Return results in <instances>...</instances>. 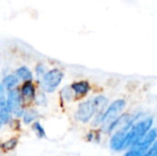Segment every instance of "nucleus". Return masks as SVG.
<instances>
[{
  "label": "nucleus",
  "instance_id": "nucleus-1",
  "mask_svg": "<svg viewBox=\"0 0 157 156\" xmlns=\"http://www.w3.org/2000/svg\"><path fill=\"white\" fill-rule=\"evenodd\" d=\"M152 125H153V119L145 118L144 120H141L140 122L128 128L126 133V148L132 146L134 144L141 141L145 134L152 128Z\"/></svg>",
  "mask_w": 157,
  "mask_h": 156
},
{
  "label": "nucleus",
  "instance_id": "nucleus-2",
  "mask_svg": "<svg viewBox=\"0 0 157 156\" xmlns=\"http://www.w3.org/2000/svg\"><path fill=\"white\" fill-rule=\"evenodd\" d=\"M125 105L126 103L124 100H117L108 107L101 118V127L104 131H110L112 124L120 118L123 109L125 108Z\"/></svg>",
  "mask_w": 157,
  "mask_h": 156
},
{
  "label": "nucleus",
  "instance_id": "nucleus-3",
  "mask_svg": "<svg viewBox=\"0 0 157 156\" xmlns=\"http://www.w3.org/2000/svg\"><path fill=\"white\" fill-rule=\"evenodd\" d=\"M63 72L59 69H52L47 71L44 77L39 81L41 89L46 93H52L57 90V88L60 86L61 81L63 79Z\"/></svg>",
  "mask_w": 157,
  "mask_h": 156
},
{
  "label": "nucleus",
  "instance_id": "nucleus-4",
  "mask_svg": "<svg viewBox=\"0 0 157 156\" xmlns=\"http://www.w3.org/2000/svg\"><path fill=\"white\" fill-rule=\"evenodd\" d=\"M6 102L12 111V115H14L17 118L23 117L25 109H24V97L21 95V89L13 88L11 90H8Z\"/></svg>",
  "mask_w": 157,
  "mask_h": 156
},
{
  "label": "nucleus",
  "instance_id": "nucleus-5",
  "mask_svg": "<svg viewBox=\"0 0 157 156\" xmlns=\"http://www.w3.org/2000/svg\"><path fill=\"white\" fill-rule=\"evenodd\" d=\"M93 116H95V112L92 100L86 101V102L79 104L78 108L76 110V113H75V118L82 123L89 122Z\"/></svg>",
  "mask_w": 157,
  "mask_h": 156
},
{
  "label": "nucleus",
  "instance_id": "nucleus-6",
  "mask_svg": "<svg viewBox=\"0 0 157 156\" xmlns=\"http://www.w3.org/2000/svg\"><path fill=\"white\" fill-rule=\"evenodd\" d=\"M93 102V107H94V112H95V121H94V125H97L98 123H101V118H103L104 111L105 108L107 107L108 104V100L103 95H98L95 98L92 100Z\"/></svg>",
  "mask_w": 157,
  "mask_h": 156
},
{
  "label": "nucleus",
  "instance_id": "nucleus-7",
  "mask_svg": "<svg viewBox=\"0 0 157 156\" xmlns=\"http://www.w3.org/2000/svg\"><path fill=\"white\" fill-rule=\"evenodd\" d=\"M128 129V128H127ZM127 129L117 131V133L110 139V148L114 151H121L126 149V133Z\"/></svg>",
  "mask_w": 157,
  "mask_h": 156
},
{
  "label": "nucleus",
  "instance_id": "nucleus-8",
  "mask_svg": "<svg viewBox=\"0 0 157 156\" xmlns=\"http://www.w3.org/2000/svg\"><path fill=\"white\" fill-rule=\"evenodd\" d=\"M0 119L3 124H8L12 121V111L6 102V98L0 96Z\"/></svg>",
  "mask_w": 157,
  "mask_h": 156
},
{
  "label": "nucleus",
  "instance_id": "nucleus-9",
  "mask_svg": "<svg viewBox=\"0 0 157 156\" xmlns=\"http://www.w3.org/2000/svg\"><path fill=\"white\" fill-rule=\"evenodd\" d=\"M21 92L24 97V101H34L36 93H35V87L32 81H25L24 85L21 86Z\"/></svg>",
  "mask_w": 157,
  "mask_h": 156
},
{
  "label": "nucleus",
  "instance_id": "nucleus-10",
  "mask_svg": "<svg viewBox=\"0 0 157 156\" xmlns=\"http://www.w3.org/2000/svg\"><path fill=\"white\" fill-rule=\"evenodd\" d=\"M71 87H72L75 95L78 97H82L90 91V85L87 81H76Z\"/></svg>",
  "mask_w": 157,
  "mask_h": 156
},
{
  "label": "nucleus",
  "instance_id": "nucleus-11",
  "mask_svg": "<svg viewBox=\"0 0 157 156\" xmlns=\"http://www.w3.org/2000/svg\"><path fill=\"white\" fill-rule=\"evenodd\" d=\"M21 80L18 77L16 76V74H9L2 80V85H3L4 89L6 90H11L13 88H16L18 85V81Z\"/></svg>",
  "mask_w": 157,
  "mask_h": 156
},
{
  "label": "nucleus",
  "instance_id": "nucleus-12",
  "mask_svg": "<svg viewBox=\"0 0 157 156\" xmlns=\"http://www.w3.org/2000/svg\"><path fill=\"white\" fill-rule=\"evenodd\" d=\"M15 74L21 80L25 81H32L33 80V74L30 71V69H28L27 67H21L15 71Z\"/></svg>",
  "mask_w": 157,
  "mask_h": 156
},
{
  "label": "nucleus",
  "instance_id": "nucleus-13",
  "mask_svg": "<svg viewBox=\"0 0 157 156\" xmlns=\"http://www.w3.org/2000/svg\"><path fill=\"white\" fill-rule=\"evenodd\" d=\"M37 118H39V113H37V111L34 110V109H28V110H25L23 117H21L23 122L25 123V124H32V122L36 121Z\"/></svg>",
  "mask_w": 157,
  "mask_h": 156
},
{
  "label": "nucleus",
  "instance_id": "nucleus-14",
  "mask_svg": "<svg viewBox=\"0 0 157 156\" xmlns=\"http://www.w3.org/2000/svg\"><path fill=\"white\" fill-rule=\"evenodd\" d=\"M32 127V131L35 133V135L40 138V139H43V138H46V133H45V129H44L43 125L39 122V121H34L31 125Z\"/></svg>",
  "mask_w": 157,
  "mask_h": 156
},
{
  "label": "nucleus",
  "instance_id": "nucleus-15",
  "mask_svg": "<svg viewBox=\"0 0 157 156\" xmlns=\"http://www.w3.org/2000/svg\"><path fill=\"white\" fill-rule=\"evenodd\" d=\"M61 96H62V98H64V100L68 102V101L72 100L73 96H76V95H75L72 87H64L62 91H61Z\"/></svg>",
  "mask_w": 157,
  "mask_h": 156
},
{
  "label": "nucleus",
  "instance_id": "nucleus-16",
  "mask_svg": "<svg viewBox=\"0 0 157 156\" xmlns=\"http://www.w3.org/2000/svg\"><path fill=\"white\" fill-rule=\"evenodd\" d=\"M46 67H45V64H43L42 62H40L39 64L35 67V75H36V78H37V80H41L42 78L44 77V75L46 74Z\"/></svg>",
  "mask_w": 157,
  "mask_h": 156
},
{
  "label": "nucleus",
  "instance_id": "nucleus-17",
  "mask_svg": "<svg viewBox=\"0 0 157 156\" xmlns=\"http://www.w3.org/2000/svg\"><path fill=\"white\" fill-rule=\"evenodd\" d=\"M16 144H17V138H12V139L4 142L1 146V148L4 149V150H12V149H14L16 146Z\"/></svg>",
  "mask_w": 157,
  "mask_h": 156
},
{
  "label": "nucleus",
  "instance_id": "nucleus-18",
  "mask_svg": "<svg viewBox=\"0 0 157 156\" xmlns=\"http://www.w3.org/2000/svg\"><path fill=\"white\" fill-rule=\"evenodd\" d=\"M147 155L149 156H157V139L154 141V143L151 146V148L149 149Z\"/></svg>",
  "mask_w": 157,
  "mask_h": 156
},
{
  "label": "nucleus",
  "instance_id": "nucleus-19",
  "mask_svg": "<svg viewBox=\"0 0 157 156\" xmlns=\"http://www.w3.org/2000/svg\"><path fill=\"white\" fill-rule=\"evenodd\" d=\"M3 85H1V83H0V95H1V92H2V89H3Z\"/></svg>",
  "mask_w": 157,
  "mask_h": 156
},
{
  "label": "nucleus",
  "instance_id": "nucleus-20",
  "mask_svg": "<svg viewBox=\"0 0 157 156\" xmlns=\"http://www.w3.org/2000/svg\"><path fill=\"white\" fill-rule=\"evenodd\" d=\"M2 126H3V122H2V121H1V119H0V128H1Z\"/></svg>",
  "mask_w": 157,
  "mask_h": 156
}]
</instances>
